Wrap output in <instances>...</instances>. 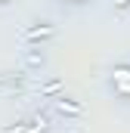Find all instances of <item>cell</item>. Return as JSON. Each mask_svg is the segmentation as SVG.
I'll return each mask as SVG.
<instances>
[{
	"mask_svg": "<svg viewBox=\"0 0 130 133\" xmlns=\"http://www.w3.org/2000/svg\"><path fill=\"white\" fill-rule=\"evenodd\" d=\"M50 111L56 118H65V121H77L84 115V102H77L74 96H68V93H59V96L50 99Z\"/></svg>",
	"mask_w": 130,
	"mask_h": 133,
	"instance_id": "cell-1",
	"label": "cell"
},
{
	"mask_svg": "<svg viewBox=\"0 0 130 133\" xmlns=\"http://www.w3.org/2000/svg\"><path fill=\"white\" fill-rule=\"evenodd\" d=\"M108 90L118 102H130V65H118L108 74Z\"/></svg>",
	"mask_w": 130,
	"mask_h": 133,
	"instance_id": "cell-2",
	"label": "cell"
},
{
	"mask_svg": "<svg viewBox=\"0 0 130 133\" xmlns=\"http://www.w3.org/2000/svg\"><path fill=\"white\" fill-rule=\"evenodd\" d=\"M53 34H56V25H50V22H37V25H31V28L22 31V40H25V46H37V43L50 40Z\"/></svg>",
	"mask_w": 130,
	"mask_h": 133,
	"instance_id": "cell-3",
	"label": "cell"
},
{
	"mask_svg": "<svg viewBox=\"0 0 130 133\" xmlns=\"http://www.w3.org/2000/svg\"><path fill=\"white\" fill-rule=\"evenodd\" d=\"M22 59H25V68H28V71H40V68L47 65V53H43V46H28Z\"/></svg>",
	"mask_w": 130,
	"mask_h": 133,
	"instance_id": "cell-4",
	"label": "cell"
},
{
	"mask_svg": "<svg viewBox=\"0 0 130 133\" xmlns=\"http://www.w3.org/2000/svg\"><path fill=\"white\" fill-rule=\"evenodd\" d=\"M62 93V81H50L47 87H43V93L40 96H47V99H53V96H59Z\"/></svg>",
	"mask_w": 130,
	"mask_h": 133,
	"instance_id": "cell-5",
	"label": "cell"
},
{
	"mask_svg": "<svg viewBox=\"0 0 130 133\" xmlns=\"http://www.w3.org/2000/svg\"><path fill=\"white\" fill-rule=\"evenodd\" d=\"M115 6H130V0H115Z\"/></svg>",
	"mask_w": 130,
	"mask_h": 133,
	"instance_id": "cell-6",
	"label": "cell"
},
{
	"mask_svg": "<svg viewBox=\"0 0 130 133\" xmlns=\"http://www.w3.org/2000/svg\"><path fill=\"white\" fill-rule=\"evenodd\" d=\"M68 3H90V0H68Z\"/></svg>",
	"mask_w": 130,
	"mask_h": 133,
	"instance_id": "cell-7",
	"label": "cell"
},
{
	"mask_svg": "<svg viewBox=\"0 0 130 133\" xmlns=\"http://www.w3.org/2000/svg\"><path fill=\"white\" fill-rule=\"evenodd\" d=\"M6 3H9V0H0V6H6Z\"/></svg>",
	"mask_w": 130,
	"mask_h": 133,
	"instance_id": "cell-8",
	"label": "cell"
}]
</instances>
